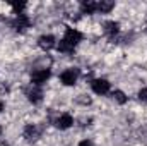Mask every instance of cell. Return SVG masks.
<instances>
[{
	"instance_id": "ba28073f",
	"label": "cell",
	"mask_w": 147,
	"mask_h": 146,
	"mask_svg": "<svg viewBox=\"0 0 147 146\" xmlns=\"http://www.w3.org/2000/svg\"><path fill=\"white\" fill-rule=\"evenodd\" d=\"M41 96H43V93H41L39 88H33V89L28 93V98H29V102H33V103L41 102Z\"/></svg>"
},
{
	"instance_id": "2e32d148",
	"label": "cell",
	"mask_w": 147,
	"mask_h": 146,
	"mask_svg": "<svg viewBox=\"0 0 147 146\" xmlns=\"http://www.w3.org/2000/svg\"><path fill=\"white\" fill-rule=\"evenodd\" d=\"M79 146H94V145H92L91 141H87V139H86V141H80V143H79Z\"/></svg>"
},
{
	"instance_id": "277c9868",
	"label": "cell",
	"mask_w": 147,
	"mask_h": 146,
	"mask_svg": "<svg viewBox=\"0 0 147 146\" xmlns=\"http://www.w3.org/2000/svg\"><path fill=\"white\" fill-rule=\"evenodd\" d=\"M50 77V71L48 69H39V71H34L33 76H31V81L39 86V84H43V83H46V79Z\"/></svg>"
},
{
	"instance_id": "52a82bcc",
	"label": "cell",
	"mask_w": 147,
	"mask_h": 146,
	"mask_svg": "<svg viewBox=\"0 0 147 146\" xmlns=\"http://www.w3.org/2000/svg\"><path fill=\"white\" fill-rule=\"evenodd\" d=\"M38 45H39L43 50H50V48H53V46H55V38L51 36V35H45V36L39 38Z\"/></svg>"
},
{
	"instance_id": "6da1fadb",
	"label": "cell",
	"mask_w": 147,
	"mask_h": 146,
	"mask_svg": "<svg viewBox=\"0 0 147 146\" xmlns=\"http://www.w3.org/2000/svg\"><path fill=\"white\" fill-rule=\"evenodd\" d=\"M80 40H82V35H80L77 29L69 28V29L65 31V38L58 43V50H60V52H72Z\"/></svg>"
},
{
	"instance_id": "4fadbf2b",
	"label": "cell",
	"mask_w": 147,
	"mask_h": 146,
	"mask_svg": "<svg viewBox=\"0 0 147 146\" xmlns=\"http://www.w3.org/2000/svg\"><path fill=\"white\" fill-rule=\"evenodd\" d=\"M113 96H115V100H116L118 103H121V105L127 102V96H125V93H123V91H120V89H116V91L113 93Z\"/></svg>"
},
{
	"instance_id": "8992f818",
	"label": "cell",
	"mask_w": 147,
	"mask_h": 146,
	"mask_svg": "<svg viewBox=\"0 0 147 146\" xmlns=\"http://www.w3.org/2000/svg\"><path fill=\"white\" fill-rule=\"evenodd\" d=\"M55 124H57V127H58V129H69V127L74 124V119L69 115V113H63L62 117H58V119H57V122H55Z\"/></svg>"
},
{
	"instance_id": "3957f363",
	"label": "cell",
	"mask_w": 147,
	"mask_h": 146,
	"mask_svg": "<svg viewBox=\"0 0 147 146\" xmlns=\"http://www.w3.org/2000/svg\"><path fill=\"white\" fill-rule=\"evenodd\" d=\"M92 89L98 95H105V93L110 91V83L106 79H94L92 81Z\"/></svg>"
},
{
	"instance_id": "7a4b0ae2",
	"label": "cell",
	"mask_w": 147,
	"mask_h": 146,
	"mask_svg": "<svg viewBox=\"0 0 147 146\" xmlns=\"http://www.w3.org/2000/svg\"><path fill=\"white\" fill-rule=\"evenodd\" d=\"M60 77H62V83L65 86H72V84H75V81L79 77V69H67L65 72H62Z\"/></svg>"
},
{
	"instance_id": "9c48e42d",
	"label": "cell",
	"mask_w": 147,
	"mask_h": 146,
	"mask_svg": "<svg viewBox=\"0 0 147 146\" xmlns=\"http://www.w3.org/2000/svg\"><path fill=\"white\" fill-rule=\"evenodd\" d=\"M96 9H98V3H96V2H92V0H84V2H82V10H84V12L92 14Z\"/></svg>"
},
{
	"instance_id": "5bb4252c",
	"label": "cell",
	"mask_w": 147,
	"mask_h": 146,
	"mask_svg": "<svg viewBox=\"0 0 147 146\" xmlns=\"http://www.w3.org/2000/svg\"><path fill=\"white\" fill-rule=\"evenodd\" d=\"M12 7H14L16 14L19 16V14H22V10L26 9V3H24V2H22V3H12Z\"/></svg>"
},
{
	"instance_id": "8fae6325",
	"label": "cell",
	"mask_w": 147,
	"mask_h": 146,
	"mask_svg": "<svg viewBox=\"0 0 147 146\" xmlns=\"http://www.w3.org/2000/svg\"><path fill=\"white\" fill-rule=\"evenodd\" d=\"M118 28H120V24H118V23H113V21H110V23H106L105 31H106V35L113 36V35H116V33H118Z\"/></svg>"
},
{
	"instance_id": "7c38bea8",
	"label": "cell",
	"mask_w": 147,
	"mask_h": 146,
	"mask_svg": "<svg viewBox=\"0 0 147 146\" xmlns=\"http://www.w3.org/2000/svg\"><path fill=\"white\" fill-rule=\"evenodd\" d=\"M24 136H26L28 139H34V138L38 136V129L34 127V126H28L26 131H24Z\"/></svg>"
},
{
	"instance_id": "9a60e30c",
	"label": "cell",
	"mask_w": 147,
	"mask_h": 146,
	"mask_svg": "<svg viewBox=\"0 0 147 146\" xmlns=\"http://www.w3.org/2000/svg\"><path fill=\"white\" fill-rule=\"evenodd\" d=\"M139 98H140L142 102H147V88H144V89L139 93Z\"/></svg>"
},
{
	"instance_id": "ac0fdd59",
	"label": "cell",
	"mask_w": 147,
	"mask_h": 146,
	"mask_svg": "<svg viewBox=\"0 0 147 146\" xmlns=\"http://www.w3.org/2000/svg\"><path fill=\"white\" fill-rule=\"evenodd\" d=\"M0 132H2V129H0Z\"/></svg>"
},
{
	"instance_id": "e0dca14e",
	"label": "cell",
	"mask_w": 147,
	"mask_h": 146,
	"mask_svg": "<svg viewBox=\"0 0 147 146\" xmlns=\"http://www.w3.org/2000/svg\"><path fill=\"white\" fill-rule=\"evenodd\" d=\"M2 108H3V105H2V103H0V112H2Z\"/></svg>"
},
{
	"instance_id": "5b68a950",
	"label": "cell",
	"mask_w": 147,
	"mask_h": 146,
	"mask_svg": "<svg viewBox=\"0 0 147 146\" xmlns=\"http://www.w3.org/2000/svg\"><path fill=\"white\" fill-rule=\"evenodd\" d=\"M14 28H16V31H19V33L26 31V28H29V19H28L24 14H19L17 19H16V23H14Z\"/></svg>"
},
{
	"instance_id": "30bf717a",
	"label": "cell",
	"mask_w": 147,
	"mask_h": 146,
	"mask_svg": "<svg viewBox=\"0 0 147 146\" xmlns=\"http://www.w3.org/2000/svg\"><path fill=\"white\" fill-rule=\"evenodd\" d=\"M113 7H115V2L113 0H101L98 3V10H101V12H110Z\"/></svg>"
}]
</instances>
